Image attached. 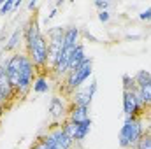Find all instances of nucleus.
<instances>
[{"label": "nucleus", "mask_w": 151, "mask_h": 149, "mask_svg": "<svg viewBox=\"0 0 151 149\" xmlns=\"http://www.w3.org/2000/svg\"><path fill=\"white\" fill-rule=\"evenodd\" d=\"M51 139H53V142L58 146V149H70L72 148V144H74V140L62 130V126L60 128H55V130H51L49 133H47Z\"/></svg>", "instance_id": "nucleus-6"}, {"label": "nucleus", "mask_w": 151, "mask_h": 149, "mask_svg": "<svg viewBox=\"0 0 151 149\" xmlns=\"http://www.w3.org/2000/svg\"><path fill=\"white\" fill-rule=\"evenodd\" d=\"M135 88H137V84H135L134 77H130L128 74L123 75V91H134Z\"/></svg>", "instance_id": "nucleus-20"}, {"label": "nucleus", "mask_w": 151, "mask_h": 149, "mask_svg": "<svg viewBox=\"0 0 151 149\" xmlns=\"http://www.w3.org/2000/svg\"><path fill=\"white\" fill-rule=\"evenodd\" d=\"M95 7H99L100 11H106V9L109 7V2H102V0H97V2H95Z\"/></svg>", "instance_id": "nucleus-25"}, {"label": "nucleus", "mask_w": 151, "mask_h": 149, "mask_svg": "<svg viewBox=\"0 0 151 149\" xmlns=\"http://www.w3.org/2000/svg\"><path fill=\"white\" fill-rule=\"evenodd\" d=\"M56 12H58V11H56V9H53V11H51V14H47V18H46V21H49L51 18H55V16H56Z\"/></svg>", "instance_id": "nucleus-26"}, {"label": "nucleus", "mask_w": 151, "mask_h": 149, "mask_svg": "<svg viewBox=\"0 0 151 149\" xmlns=\"http://www.w3.org/2000/svg\"><path fill=\"white\" fill-rule=\"evenodd\" d=\"M86 60V56H84V47L81 46V44H77V47H76L74 54H72V58H70V63H69V70L67 72H72V70H76L83 62Z\"/></svg>", "instance_id": "nucleus-9"}, {"label": "nucleus", "mask_w": 151, "mask_h": 149, "mask_svg": "<svg viewBox=\"0 0 151 149\" xmlns=\"http://www.w3.org/2000/svg\"><path fill=\"white\" fill-rule=\"evenodd\" d=\"M86 35V39H90V40H93V42H97V39L93 37V35H90V34H84Z\"/></svg>", "instance_id": "nucleus-27"}, {"label": "nucleus", "mask_w": 151, "mask_h": 149, "mask_svg": "<svg viewBox=\"0 0 151 149\" xmlns=\"http://www.w3.org/2000/svg\"><path fill=\"white\" fill-rule=\"evenodd\" d=\"M34 74H35V65L32 63V60L27 56H23L21 60V67H19V84H18V95L25 97L32 84H34Z\"/></svg>", "instance_id": "nucleus-2"}, {"label": "nucleus", "mask_w": 151, "mask_h": 149, "mask_svg": "<svg viewBox=\"0 0 151 149\" xmlns=\"http://www.w3.org/2000/svg\"><path fill=\"white\" fill-rule=\"evenodd\" d=\"M90 128H91V119H88V121H84V123H79V125H77V132H76L74 140H77V142L84 140L86 135L90 133Z\"/></svg>", "instance_id": "nucleus-13"}, {"label": "nucleus", "mask_w": 151, "mask_h": 149, "mask_svg": "<svg viewBox=\"0 0 151 149\" xmlns=\"http://www.w3.org/2000/svg\"><path fill=\"white\" fill-rule=\"evenodd\" d=\"M91 98H93V97L88 93V90H86V91H76L72 105H77V107H90Z\"/></svg>", "instance_id": "nucleus-10"}, {"label": "nucleus", "mask_w": 151, "mask_h": 149, "mask_svg": "<svg viewBox=\"0 0 151 149\" xmlns=\"http://www.w3.org/2000/svg\"><path fill=\"white\" fill-rule=\"evenodd\" d=\"M23 35H25V46L27 51L34 47V44L37 42V39L40 37V30H39V21L37 18H30V21L23 27Z\"/></svg>", "instance_id": "nucleus-5"}, {"label": "nucleus", "mask_w": 151, "mask_h": 149, "mask_svg": "<svg viewBox=\"0 0 151 149\" xmlns=\"http://www.w3.org/2000/svg\"><path fill=\"white\" fill-rule=\"evenodd\" d=\"M141 93H142V100L146 105H151V84H146L141 88Z\"/></svg>", "instance_id": "nucleus-21"}, {"label": "nucleus", "mask_w": 151, "mask_h": 149, "mask_svg": "<svg viewBox=\"0 0 151 149\" xmlns=\"http://www.w3.org/2000/svg\"><path fill=\"white\" fill-rule=\"evenodd\" d=\"M0 91H2V95H4L5 100H12L18 95L14 91V88L11 86V82H9V77H7V72H5V67L4 65L0 67Z\"/></svg>", "instance_id": "nucleus-7"}, {"label": "nucleus", "mask_w": 151, "mask_h": 149, "mask_svg": "<svg viewBox=\"0 0 151 149\" xmlns=\"http://www.w3.org/2000/svg\"><path fill=\"white\" fill-rule=\"evenodd\" d=\"M139 18H141L142 21H150L151 19V7L150 9H146V11H142V12L139 14Z\"/></svg>", "instance_id": "nucleus-24"}, {"label": "nucleus", "mask_w": 151, "mask_h": 149, "mask_svg": "<svg viewBox=\"0 0 151 149\" xmlns=\"http://www.w3.org/2000/svg\"><path fill=\"white\" fill-rule=\"evenodd\" d=\"M134 149H151V132L142 133V137L139 139V142L135 144Z\"/></svg>", "instance_id": "nucleus-18"}, {"label": "nucleus", "mask_w": 151, "mask_h": 149, "mask_svg": "<svg viewBox=\"0 0 151 149\" xmlns=\"http://www.w3.org/2000/svg\"><path fill=\"white\" fill-rule=\"evenodd\" d=\"M109 18H111V14H109L107 11H100V12H99V19H100L102 23H107Z\"/></svg>", "instance_id": "nucleus-23"}, {"label": "nucleus", "mask_w": 151, "mask_h": 149, "mask_svg": "<svg viewBox=\"0 0 151 149\" xmlns=\"http://www.w3.org/2000/svg\"><path fill=\"white\" fill-rule=\"evenodd\" d=\"M32 90H34L35 93H47V91H49V82H47V79H46L44 75H39L37 79L34 81V84H32Z\"/></svg>", "instance_id": "nucleus-14"}, {"label": "nucleus", "mask_w": 151, "mask_h": 149, "mask_svg": "<svg viewBox=\"0 0 151 149\" xmlns=\"http://www.w3.org/2000/svg\"><path fill=\"white\" fill-rule=\"evenodd\" d=\"M91 67H93V60L91 58H86L76 70L72 72H67V88L72 91L76 88H79L90 75H91Z\"/></svg>", "instance_id": "nucleus-3"}, {"label": "nucleus", "mask_w": 151, "mask_h": 149, "mask_svg": "<svg viewBox=\"0 0 151 149\" xmlns=\"http://www.w3.org/2000/svg\"><path fill=\"white\" fill-rule=\"evenodd\" d=\"M49 112H51V116H53V117H60V116L65 112V105H63V102H62V98H60V97H53V98H51Z\"/></svg>", "instance_id": "nucleus-11"}, {"label": "nucleus", "mask_w": 151, "mask_h": 149, "mask_svg": "<svg viewBox=\"0 0 151 149\" xmlns=\"http://www.w3.org/2000/svg\"><path fill=\"white\" fill-rule=\"evenodd\" d=\"M62 130L74 140V137H76V132H77V125H76L74 121H70V119H67L63 125H62Z\"/></svg>", "instance_id": "nucleus-19"}, {"label": "nucleus", "mask_w": 151, "mask_h": 149, "mask_svg": "<svg viewBox=\"0 0 151 149\" xmlns=\"http://www.w3.org/2000/svg\"><path fill=\"white\" fill-rule=\"evenodd\" d=\"M21 35H23V28H19V27H18V28L12 32V35L9 37V42L5 44V51H11V49H14V47L19 44V37H21Z\"/></svg>", "instance_id": "nucleus-17"}, {"label": "nucleus", "mask_w": 151, "mask_h": 149, "mask_svg": "<svg viewBox=\"0 0 151 149\" xmlns=\"http://www.w3.org/2000/svg\"><path fill=\"white\" fill-rule=\"evenodd\" d=\"M134 81H135V84H137V88H142V86H146V84H151V74L148 70H139L135 77H134Z\"/></svg>", "instance_id": "nucleus-15"}, {"label": "nucleus", "mask_w": 151, "mask_h": 149, "mask_svg": "<svg viewBox=\"0 0 151 149\" xmlns=\"http://www.w3.org/2000/svg\"><path fill=\"white\" fill-rule=\"evenodd\" d=\"M63 35H65V30H63L62 27H53V28L47 32L49 42H63Z\"/></svg>", "instance_id": "nucleus-16"}, {"label": "nucleus", "mask_w": 151, "mask_h": 149, "mask_svg": "<svg viewBox=\"0 0 151 149\" xmlns=\"http://www.w3.org/2000/svg\"><path fill=\"white\" fill-rule=\"evenodd\" d=\"M144 130H142V123L139 117H127L121 132H119V146L125 149H134L135 144L139 142V139L142 137Z\"/></svg>", "instance_id": "nucleus-1"}, {"label": "nucleus", "mask_w": 151, "mask_h": 149, "mask_svg": "<svg viewBox=\"0 0 151 149\" xmlns=\"http://www.w3.org/2000/svg\"><path fill=\"white\" fill-rule=\"evenodd\" d=\"M77 37H79V28L77 27H69L65 30V35H63V46H76L77 44Z\"/></svg>", "instance_id": "nucleus-12"}, {"label": "nucleus", "mask_w": 151, "mask_h": 149, "mask_svg": "<svg viewBox=\"0 0 151 149\" xmlns=\"http://www.w3.org/2000/svg\"><path fill=\"white\" fill-rule=\"evenodd\" d=\"M11 7H14V2H12V0H5V4L0 7V14L9 12V11H11Z\"/></svg>", "instance_id": "nucleus-22"}, {"label": "nucleus", "mask_w": 151, "mask_h": 149, "mask_svg": "<svg viewBox=\"0 0 151 149\" xmlns=\"http://www.w3.org/2000/svg\"><path fill=\"white\" fill-rule=\"evenodd\" d=\"M69 119L74 121L76 125L88 121V119H90V116H88V107H77V105H72L70 111H69Z\"/></svg>", "instance_id": "nucleus-8"}, {"label": "nucleus", "mask_w": 151, "mask_h": 149, "mask_svg": "<svg viewBox=\"0 0 151 149\" xmlns=\"http://www.w3.org/2000/svg\"><path fill=\"white\" fill-rule=\"evenodd\" d=\"M47 54H49V42H47L46 35L40 34V37L34 44V47L28 49V58L32 60V63L37 69H42L47 65Z\"/></svg>", "instance_id": "nucleus-4"}, {"label": "nucleus", "mask_w": 151, "mask_h": 149, "mask_svg": "<svg viewBox=\"0 0 151 149\" xmlns=\"http://www.w3.org/2000/svg\"><path fill=\"white\" fill-rule=\"evenodd\" d=\"M35 5H37V2H35V0H34V2H30V4H28V7H30V9H35Z\"/></svg>", "instance_id": "nucleus-28"}]
</instances>
